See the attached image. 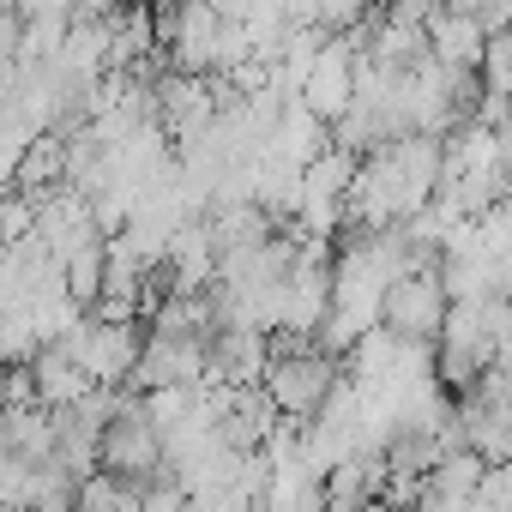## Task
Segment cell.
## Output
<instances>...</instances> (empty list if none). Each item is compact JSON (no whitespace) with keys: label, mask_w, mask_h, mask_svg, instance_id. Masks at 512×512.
Instances as JSON below:
<instances>
[{"label":"cell","mask_w":512,"mask_h":512,"mask_svg":"<svg viewBox=\"0 0 512 512\" xmlns=\"http://www.w3.org/2000/svg\"><path fill=\"white\" fill-rule=\"evenodd\" d=\"M482 91L512 97V31H494V37H488V55H482Z\"/></svg>","instance_id":"cell-13"},{"label":"cell","mask_w":512,"mask_h":512,"mask_svg":"<svg viewBox=\"0 0 512 512\" xmlns=\"http://www.w3.org/2000/svg\"><path fill=\"white\" fill-rule=\"evenodd\" d=\"M79 512H139V488H127L121 476L97 470V476H85V488H79Z\"/></svg>","instance_id":"cell-12"},{"label":"cell","mask_w":512,"mask_h":512,"mask_svg":"<svg viewBox=\"0 0 512 512\" xmlns=\"http://www.w3.org/2000/svg\"><path fill=\"white\" fill-rule=\"evenodd\" d=\"M205 380L217 386H266V368H272V332L260 326H223L211 344H205Z\"/></svg>","instance_id":"cell-5"},{"label":"cell","mask_w":512,"mask_h":512,"mask_svg":"<svg viewBox=\"0 0 512 512\" xmlns=\"http://www.w3.org/2000/svg\"><path fill=\"white\" fill-rule=\"evenodd\" d=\"M205 338H175V332H151L145 356L133 368V392H163V386H205Z\"/></svg>","instance_id":"cell-4"},{"label":"cell","mask_w":512,"mask_h":512,"mask_svg":"<svg viewBox=\"0 0 512 512\" xmlns=\"http://www.w3.org/2000/svg\"><path fill=\"white\" fill-rule=\"evenodd\" d=\"M482 476H488V458L464 446V452H446V464L428 476V494H440V500H476Z\"/></svg>","instance_id":"cell-10"},{"label":"cell","mask_w":512,"mask_h":512,"mask_svg":"<svg viewBox=\"0 0 512 512\" xmlns=\"http://www.w3.org/2000/svg\"><path fill=\"white\" fill-rule=\"evenodd\" d=\"M428 43L446 67H464V73H482V55H488V25L476 13H458V7H440L434 25H428Z\"/></svg>","instance_id":"cell-8"},{"label":"cell","mask_w":512,"mask_h":512,"mask_svg":"<svg viewBox=\"0 0 512 512\" xmlns=\"http://www.w3.org/2000/svg\"><path fill=\"white\" fill-rule=\"evenodd\" d=\"M175 7H187V0H157V13H175Z\"/></svg>","instance_id":"cell-18"},{"label":"cell","mask_w":512,"mask_h":512,"mask_svg":"<svg viewBox=\"0 0 512 512\" xmlns=\"http://www.w3.org/2000/svg\"><path fill=\"white\" fill-rule=\"evenodd\" d=\"M374 7H380V0H320V25H326V31H350V25H362Z\"/></svg>","instance_id":"cell-15"},{"label":"cell","mask_w":512,"mask_h":512,"mask_svg":"<svg viewBox=\"0 0 512 512\" xmlns=\"http://www.w3.org/2000/svg\"><path fill=\"white\" fill-rule=\"evenodd\" d=\"M326 151H332V127H326V121H320L302 97H296V103H290V115L272 127L266 157H278V163H290V169H314Z\"/></svg>","instance_id":"cell-7"},{"label":"cell","mask_w":512,"mask_h":512,"mask_svg":"<svg viewBox=\"0 0 512 512\" xmlns=\"http://www.w3.org/2000/svg\"><path fill=\"white\" fill-rule=\"evenodd\" d=\"M344 362L338 356H326L320 344H308V350H296V356H272V368H266V398L278 404V416L284 422H314L320 410H326V398L344 386Z\"/></svg>","instance_id":"cell-1"},{"label":"cell","mask_w":512,"mask_h":512,"mask_svg":"<svg viewBox=\"0 0 512 512\" xmlns=\"http://www.w3.org/2000/svg\"><path fill=\"white\" fill-rule=\"evenodd\" d=\"M145 338H151V332H139V326H103V320L85 314V320L61 338V350H67L97 386H127L133 368H139V356H145Z\"/></svg>","instance_id":"cell-2"},{"label":"cell","mask_w":512,"mask_h":512,"mask_svg":"<svg viewBox=\"0 0 512 512\" xmlns=\"http://www.w3.org/2000/svg\"><path fill=\"white\" fill-rule=\"evenodd\" d=\"M103 272H109V241H91V247H79L73 260H67V296L85 314L103 302Z\"/></svg>","instance_id":"cell-11"},{"label":"cell","mask_w":512,"mask_h":512,"mask_svg":"<svg viewBox=\"0 0 512 512\" xmlns=\"http://www.w3.org/2000/svg\"><path fill=\"white\" fill-rule=\"evenodd\" d=\"M211 7H217L223 19H247L253 7H260V0H211Z\"/></svg>","instance_id":"cell-17"},{"label":"cell","mask_w":512,"mask_h":512,"mask_svg":"<svg viewBox=\"0 0 512 512\" xmlns=\"http://www.w3.org/2000/svg\"><path fill=\"white\" fill-rule=\"evenodd\" d=\"M85 7V0H7V13L19 19H73Z\"/></svg>","instance_id":"cell-16"},{"label":"cell","mask_w":512,"mask_h":512,"mask_svg":"<svg viewBox=\"0 0 512 512\" xmlns=\"http://www.w3.org/2000/svg\"><path fill=\"white\" fill-rule=\"evenodd\" d=\"M446 314H452V296H446L440 272H410V278L386 284V308H380L386 332H398L410 344H440Z\"/></svg>","instance_id":"cell-3"},{"label":"cell","mask_w":512,"mask_h":512,"mask_svg":"<svg viewBox=\"0 0 512 512\" xmlns=\"http://www.w3.org/2000/svg\"><path fill=\"white\" fill-rule=\"evenodd\" d=\"M302 103H308L326 127H338V121L356 109V49H350L344 31L326 43L320 67H314V79H308V91H302Z\"/></svg>","instance_id":"cell-6"},{"label":"cell","mask_w":512,"mask_h":512,"mask_svg":"<svg viewBox=\"0 0 512 512\" xmlns=\"http://www.w3.org/2000/svg\"><path fill=\"white\" fill-rule=\"evenodd\" d=\"M31 374H37V398H43V410H73L79 398H91V392H97V380H91V374L61 350V344L37 350Z\"/></svg>","instance_id":"cell-9"},{"label":"cell","mask_w":512,"mask_h":512,"mask_svg":"<svg viewBox=\"0 0 512 512\" xmlns=\"http://www.w3.org/2000/svg\"><path fill=\"white\" fill-rule=\"evenodd\" d=\"M0 235H7V247H13V241H31V235H37V199H25V193H13V187H7V211H0Z\"/></svg>","instance_id":"cell-14"}]
</instances>
